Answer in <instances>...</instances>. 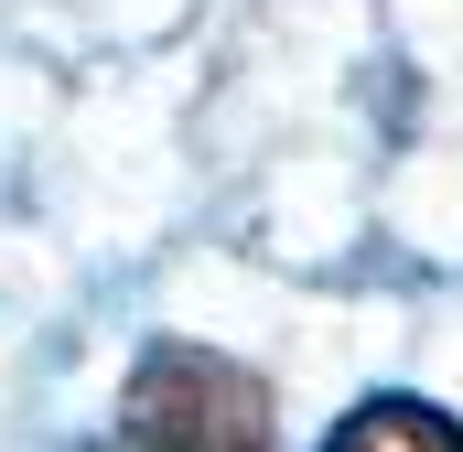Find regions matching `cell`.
I'll return each instance as SVG.
<instances>
[{
	"label": "cell",
	"instance_id": "6da1fadb",
	"mask_svg": "<svg viewBox=\"0 0 463 452\" xmlns=\"http://www.w3.org/2000/svg\"><path fill=\"white\" fill-rule=\"evenodd\" d=\"M118 452H269V377L216 344H151L118 388Z\"/></svg>",
	"mask_w": 463,
	"mask_h": 452
},
{
	"label": "cell",
	"instance_id": "7a4b0ae2",
	"mask_svg": "<svg viewBox=\"0 0 463 452\" xmlns=\"http://www.w3.org/2000/svg\"><path fill=\"white\" fill-rule=\"evenodd\" d=\"M324 452H463V420L431 399H366L324 431Z\"/></svg>",
	"mask_w": 463,
	"mask_h": 452
}]
</instances>
